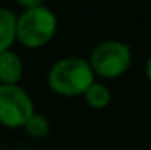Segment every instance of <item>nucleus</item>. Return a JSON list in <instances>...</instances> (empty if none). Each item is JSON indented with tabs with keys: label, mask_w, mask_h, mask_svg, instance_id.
I'll list each match as a JSON object with an SVG mask.
<instances>
[{
	"label": "nucleus",
	"mask_w": 151,
	"mask_h": 150,
	"mask_svg": "<svg viewBox=\"0 0 151 150\" xmlns=\"http://www.w3.org/2000/svg\"><path fill=\"white\" fill-rule=\"evenodd\" d=\"M35 113L31 95L19 84H0V124L21 129Z\"/></svg>",
	"instance_id": "4"
},
{
	"label": "nucleus",
	"mask_w": 151,
	"mask_h": 150,
	"mask_svg": "<svg viewBox=\"0 0 151 150\" xmlns=\"http://www.w3.org/2000/svg\"><path fill=\"white\" fill-rule=\"evenodd\" d=\"M88 107L95 110H101V108H106L108 105L111 103V91L108 86H105L103 83H98L95 81L90 87L85 91V94L82 95Z\"/></svg>",
	"instance_id": "7"
},
{
	"label": "nucleus",
	"mask_w": 151,
	"mask_h": 150,
	"mask_svg": "<svg viewBox=\"0 0 151 150\" xmlns=\"http://www.w3.org/2000/svg\"><path fill=\"white\" fill-rule=\"evenodd\" d=\"M95 78L88 60L82 57H64L50 66L47 84L56 95L77 97L85 94V91L95 83Z\"/></svg>",
	"instance_id": "1"
},
{
	"label": "nucleus",
	"mask_w": 151,
	"mask_h": 150,
	"mask_svg": "<svg viewBox=\"0 0 151 150\" xmlns=\"http://www.w3.org/2000/svg\"><path fill=\"white\" fill-rule=\"evenodd\" d=\"M23 129L26 131V134L29 136L31 139L42 141V139H45L47 136L50 134V121L45 115L35 112L34 115L26 121Z\"/></svg>",
	"instance_id": "8"
},
{
	"label": "nucleus",
	"mask_w": 151,
	"mask_h": 150,
	"mask_svg": "<svg viewBox=\"0 0 151 150\" xmlns=\"http://www.w3.org/2000/svg\"><path fill=\"white\" fill-rule=\"evenodd\" d=\"M0 7H2V0H0Z\"/></svg>",
	"instance_id": "11"
},
{
	"label": "nucleus",
	"mask_w": 151,
	"mask_h": 150,
	"mask_svg": "<svg viewBox=\"0 0 151 150\" xmlns=\"http://www.w3.org/2000/svg\"><path fill=\"white\" fill-rule=\"evenodd\" d=\"M88 63L95 76L101 79H117L124 76L132 66L130 45L122 41L100 42L92 50Z\"/></svg>",
	"instance_id": "3"
},
{
	"label": "nucleus",
	"mask_w": 151,
	"mask_h": 150,
	"mask_svg": "<svg viewBox=\"0 0 151 150\" xmlns=\"http://www.w3.org/2000/svg\"><path fill=\"white\" fill-rule=\"evenodd\" d=\"M58 31V18L47 5L23 10L16 18V42L26 49H40L47 45Z\"/></svg>",
	"instance_id": "2"
},
{
	"label": "nucleus",
	"mask_w": 151,
	"mask_h": 150,
	"mask_svg": "<svg viewBox=\"0 0 151 150\" xmlns=\"http://www.w3.org/2000/svg\"><path fill=\"white\" fill-rule=\"evenodd\" d=\"M24 73L21 57L12 49L0 52V84H19Z\"/></svg>",
	"instance_id": "5"
},
{
	"label": "nucleus",
	"mask_w": 151,
	"mask_h": 150,
	"mask_svg": "<svg viewBox=\"0 0 151 150\" xmlns=\"http://www.w3.org/2000/svg\"><path fill=\"white\" fill-rule=\"evenodd\" d=\"M18 5L23 7V10H29V8H37V7L45 5V0H16Z\"/></svg>",
	"instance_id": "9"
},
{
	"label": "nucleus",
	"mask_w": 151,
	"mask_h": 150,
	"mask_svg": "<svg viewBox=\"0 0 151 150\" xmlns=\"http://www.w3.org/2000/svg\"><path fill=\"white\" fill-rule=\"evenodd\" d=\"M145 76H146V79H148V83L151 84V55L148 57V60H146V63H145Z\"/></svg>",
	"instance_id": "10"
},
{
	"label": "nucleus",
	"mask_w": 151,
	"mask_h": 150,
	"mask_svg": "<svg viewBox=\"0 0 151 150\" xmlns=\"http://www.w3.org/2000/svg\"><path fill=\"white\" fill-rule=\"evenodd\" d=\"M16 18L10 8L0 7V52L10 50L16 42Z\"/></svg>",
	"instance_id": "6"
}]
</instances>
